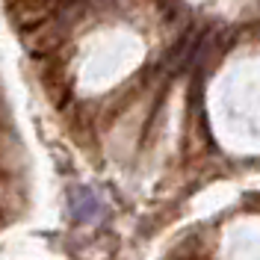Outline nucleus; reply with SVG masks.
I'll return each mask as SVG.
<instances>
[{
  "label": "nucleus",
  "instance_id": "f257e3e1",
  "mask_svg": "<svg viewBox=\"0 0 260 260\" xmlns=\"http://www.w3.org/2000/svg\"><path fill=\"white\" fill-rule=\"evenodd\" d=\"M65 3L68 0H6V9L15 21V27L30 32L39 24H45L50 15H56Z\"/></svg>",
  "mask_w": 260,
  "mask_h": 260
},
{
  "label": "nucleus",
  "instance_id": "f03ea898",
  "mask_svg": "<svg viewBox=\"0 0 260 260\" xmlns=\"http://www.w3.org/2000/svg\"><path fill=\"white\" fill-rule=\"evenodd\" d=\"M0 95H3V92H0Z\"/></svg>",
  "mask_w": 260,
  "mask_h": 260
}]
</instances>
